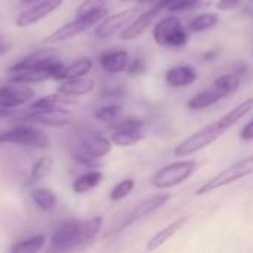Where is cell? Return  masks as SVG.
Here are the masks:
<instances>
[{"mask_svg": "<svg viewBox=\"0 0 253 253\" xmlns=\"http://www.w3.org/2000/svg\"><path fill=\"white\" fill-rule=\"evenodd\" d=\"M107 15H92V16H76L73 21L64 24L62 27L56 28L53 33H50L43 42L46 44H52V43H61V42H67L82 33H84L86 30L92 28L95 24H99Z\"/></svg>", "mask_w": 253, "mask_h": 253, "instance_id": "ba28073f", "label": "cell"}, {"mask_svg": "<svg viewBox=\"0 0 253 253\" xmlns=\"http://www.w3.org/2000/svg\"><path fill=\"white\" fill-rule=\"evenodd\" d=\"M120 1H130V0H120Z\"/></svg>", "mask_w": 253, "mask_h": 253, "instance_id": "60d3db41", "label": "cell"}, {"mask_svg": "<svg viewBox=\"0 0 253 253\" xmlns=\"http://www.w3.org/2000/svg\"><path fill=\"white\" fill-rule=\"evenodd\" d=\"M153 39L163 47H182L188 42V34L176 16H165L154 25Z\"/></svg>", "mask_w": 253, "mask_h": 253, "instance_id": "8992f818", "label": "cell"}, {"mask_svg": "<svg viewBox=\"0 0 253 253\" xmlns=\"http://www.w3.org/2000/svg\"><path fill=\"white\" fill-rule=\"evenodd\" d=\"M102 224H104V219H102L101 215L92 216V218H89L86 221H82V236H83V242L84 243L92 242L98 236V233L101 231Z\"/></svg>", "mask_w": 253, "mask_h": 253, "instance_id": "1f68e13d", "label": "cell"}, {"mask_svg": "<svg viewBox=\"0 0 253 253\" xmlns=\"http://www.w3.org/2000/svg\"><path fill=\"white\" fill-rule=\"evenodd\" d=\"M145 71V61L141 58V56H136V58H132L129 65H127V70L126 73L129 76H139Z\"/></svg>", "mask_w": 253, "mask_h": 253, "instance_id": "d590c367", "label": "cell"}, {"mask_svg": "<svg viewBox=\"0 0 253 253\" xmlns=\"http://www.w3.org/2000/svg\"><path fill=\"white\" fill-rule=\"evenodd\" d=\"M92 65H93L92 64V59H89V58L76 59L70 65H65L64 67V71H62V76H61V80L59 82L70 80V79H77V77H84V76H87L90 73Z\"/></svg>", "mask_w": 253, "mask_h": 253, "instance_id": "484cf974", "label": "cell"}, {"mask_svg": "<svg viewBox=\"0 0 253 253\" xmlns=\"http://www.w3.org/2000/svg\"><path fill=\"white\" fill-rule=\"evenodd\" d=\"M31 199L36 203V206L43 212H52L56 208V196L49 188H36L31 193Z\"/></svg>", "mask_w": 253, "mask_h": 253, "instance_id": "4316f807", "label": "cell"}, {"mask_svg": "<svg viewBox=\"0 0 253 253\" xmlns=\"http://www.w3.org/2000/svg\"><path fill=\"white\" fill-rule=\"evenodd\" d=\"M129 62L130 56L125 49H110L101 53L99 56V65L108 74L126 73Z\"/></svg>", "mask_w": 253, "mask_h": 253, "instance_id": "e0dca14e", "label": "cell"}, {"mask_svg": "<svg viewBox=\"0 0 253 253\" xmlns=\"http://www.w3.org/2000/svg\"><path fill=\"white\" fill-rule=\"evenodd\" d=\"M242 1L243 0H218L215 6L219 10H233V9H237L242 4Z\"/></svg>", "mask_w": 253, "mask_h": 253, "instance_id": "8d00e7d4", "label": "cell"}, {"mask_svg": "<svg viewBox=\"0 0 253 253\" xmlns=\"http://www.w3.org/2000/svg\"><path fill=\"white\" fill-rule=\"evenodd\" d=\"M253 173V156L239 160L237 163H233L231 166L225 168L219 173H216L213 178L206 181L203 185H200L196 191L197 196L209 194L212 191H216L222 187H227L233 182H237Z\"/></svg>", "mask_w": 253, "mask_h": 253, "instance_id": "3957f363", "label": "cell"}, {"mask_svg": "<svg viewBox=\"0 0 253 253\" xmlns=\"http://www.w3.org/2000/svg\"><path fill=\"white\" fill-rule=\"evenodd\" d=\"M190 221V216H181L175 221H172L170 224H168L166 227H163L162 230H159L147 243V251H157L160 249L166 242H169L175 234H178Z\"/></svg>", "mask_w": 253, "mask_h": 253, "instance_id": "ffe728a7", "label": "cell"}, {"mask_svg": "<svg viewBox=\"0 0 253 253\" xmlns=\"http://www.w3.org/2000/svg\"><path fill=\"white\" fill-rule=\"evenodd\" d=\"M160 10L156 7V6H153L151 9H148V10H145V12H142V13H139L120 34H119V39L120 40H125V42H130V40H135V39H138L139 36H142L145 31H147V28L153 24V21H154V18H156V15L159 13Z\"/></svg>", "mask_w": 253, "mask_h": 253, "instance_id": "2e32d148", "label": "cell"}, {"mask_svg": "<svg viewBox=\"0 0 253 253\" xmlns=\"http://www.w3.org/2000/svg\"><path fill=\"white\" fill-rule=\"evenodd\" d=\"M82 237V221H68L50 237V251L67 252L83 246Z\"/></svg>", "mask_w": 253, "mask_h": 253, "instance_id": "30bf717a", "label": "cell"}, {"mask_svg": "<svg viewBox=\"0 0 253 253\" xmlns=\"http://www.w3.org/2000/svg\"><path fill=\"white\" fill-rule=\"evenodd\" d=\"M76 107V101L71 99V96L62 95L59 92L42 96L30 104V108L33 110H58V111H71V108Z\"/></svg>", "mask_w": 253, "mask_h": 253, "instance_id": "44dd1931", "label": "cell"}, {"mask_svg": "<svg viewBox=\"0 0 253 253\" xmlns=\"http://www.w3.org/2000/svg\"><path fill=\"white\" fill-rule=\"evenodd\" d=\"M224 132H227V129L218 119V120L206 125L205 127L199 129L197 132H194L193 135L185 138L182 142H179L175 148V156H178V157L193 156V154L202 151L203 148L209 147L215 141H218Z\"/></svg>", "mask_w": 253, "mask_h": 253, "instance_id": "7a4b0ae2", "label": "cell"}, {"mask_svg": "<svg viewBox=\"0 0 253 253\" xmlns=\"http://www.w3.org/2000/svg\"><path fill=\"white\" fill-rule=\"evenodd\" d=\"M65 64L58 58V50L42 49L30 53L7 68L9 83L33 84L46 80H61Z\"/></svg>", "mask_w": 253, "mask_h": 253, "instance_id": "6da1fadb", "label": "cell"}, {"mask_svg": "<svg viewBox=\"0 0 253 253\" xmlns=\"http://www.w3.org/2000/svg\"><path fill=\"white\" fill-rule=\"evenodd\" d=\"M24 4H33V3H37V1H40V0H21Z\"/></svg>", "mask_w": 253, "mask_h": 253, "instance_id": "f35d334b", "label": "cell"}, {"mask_svg": "<svg viewBox=\"0 0 253 253\" xmlns=\"http://www.w3.org/2000/svg\"><path fill=\"white\" fill-rule=\"evenodd\" d=\"M0 139L3 144H15L31 148H47L50 145L49 136L33 123H22L1 132Z\"/></svg>", "mask_w": 253, "mask_h": 253, "instance_id": "277c9868", "label": "cell"}, {"mask_svg": "<svg viewBox=\"0 0 253 253\" xmlns=\"http://www.w3.org/2000/svg\"><path fill=\"white\" fill-rule=\"evenodd\" d=\"M73 160H74L76 163H79L80 166L87 168V169H99V168H102L101 159L90 157V156L84 154V153L80 151V150H76V151L73 153Z\"/></svg>", "mask_w": 253, "mask_h": 253, "instance_id": "e575fe53", "label": "cell"}, {"mask_svg": "<svg viewBox=\"0 0 253 253\" xmlns=\"http://www.w3.org/2000/svg\"><path fill=\"white\" fill-rule=\"evenodd\" d=\"M213 84H216L218 87H221L222 90H225L228 95L234 93L239 86H240V74H224V76H219Z\"/></svg>", "mask_w": 253, "mask_h": 253, "instance_id": "836d02e7", "label": "cell"}, {"mask_svg": "<svg viewBox=\"0 0 253 253\" xmlns=\"http://www.w3.org/2000/svg\"><path fill=\"white\" fill-rule=\"evenodd\" d=\"M46 243V237L44 236H33L30 239L16 242L13 246H10V252L12 253H34L40 252L43 249Z\"/></svg>", "mask_w": 253, "mask_h": 253, "instance_id": "f546056e", "label": "cell"}, {"mask_svg": "<svg viewBox=\"0 0 253 253\" xmlns=\"http://www.w3.org/2000/svg\"><path fill=\"white\" fill-rule=\"evenodd\" d=\"M139 3H147V1H151V0H138Z\"/></svg>", "mask_w": 253, "mask_h": 253, "instance_id": "ab89813d", "label": "cell"}, {"mask_svg": "<svg viewBox=\"0 0 253 253\" xmlns=\"http://www.w3.org/2000/svg\"><path fill=\"white\" fill-rule=\"evenodd\" d=\"M22 122L33 123V125H43V126H68L73 120L70 111H58V110H33L30 108L28 113L21 114Z\"/></svg>", "mask_w": 253, "mask_h": 253, "instance_id": "9a60e30c", "label": "cell"}, {"mask_svg": "<svg viewBox=\"0 0 253 253\" xmlns=\"http://www.w3.org/2000/svg\"><path fill=\"white\" fill-rule=\"evenodd\" d=\"M135 188V181L132 178H126V179H122L119 184H116L113 187V190L110 191L108 197L111 202H119V200H123L126 199Z\"/></svg>", "mask_w": 253, "mask_h": 253, "instance_id": "d6a6232c", "label": "cell"}, {"mask_svg": "<svg viewBox=\"0 0 253 253\" xmlns=\"http://www.w3.org/2000/svg\"><path fill=\"white\" fill-rule=\"evenodd\" d=\"M107 0H83L76 9V16L108 15Z\"/></svg>", "mask_w": 253, "mask_h": 253, "instance_id": "f1b7e54d", "label": "cell"}, {"mask_svg": "<svg viewBox=\"0 0 253 253\" xmlns=\"http://www.w3.org/2000/svg\"><path fill=\"white\" fill-rule=\"evenodd\" d=\"M170 199H172V196L166 193V194H154V196H151V197L142 200L141 203H138V205H136V206L123 218V221L117 225V228H116L113 233H120V231L126 230L127 227L136 224L138 221H141V219L150 216L151 213H154V212H157L159 209H162L163 206H166V205L170 202Z\"/></svg>", "mask_w": 253, "mask_h": 253, "instance_id": "9c48e42d", "label": "cell"}, {"mask_svg": "<svg viewBox=\"0 0 253 253\" xmlns=\"http://www.w3.org/2000/svg\"><path fill=\"white\" fill-rule=\"evenodd\" d=\"M253 110V96L252 98H249V99H246V101H243L242 104H239L237 107H234L233 110H230L227 114H224L221 119H219V122L224 125V127L228 130V129H231L234 125H237L242 119H245L251 111Z\"/></svg>", "mask_w": 253, "mask_h": 253, "instance_id": "cb8c5ba5", "label": "cell"}, {"mask_svg": "<svg viewBox=\"0 0 253 253\" xmlns=\"http://www.w3.org/2000/svg\"><path fill=\"white\" fill-rule=\"evenodd\" d=\"M53 159L49 156H42L30 169V175H28V184H37L40 181H43L46 176L50 175V172L53 170Z\"/></svg>", "mask_w": 253, "mask_h": 253, "instance_id": "d4e9b609", "label": "cell"}, {"mask_svg": "<svg viewBox=\"0 0 253 253\" xmlns=\"http://www.w3.org/2000/svg\"><path fill=\"white\" fill-rule=\"evenodd\" d=\"M240 138L243 141H253V119L240 130Z\"/></svg>", "mask_w": 253, "mask_h": 253, "instance_id": "74e56055", "label": "cell"}, {"mask_svg": "<svg viewBox=\"0 0 253 253\" xmlns=\"http://www.w3.org/2000/svg\"><path fill=\"white\" fill-rule=\"evenodd\" d=\"M218 22H219V16L216 13L205 12V13H200V15L194 16L188 22V30L193 31V33H202V31H208V30L216 27Z\"/></svg>", "mask_w": 253, "mask_h": 253, "instance_id": "83f0119b", "label": "cell"}, {"mask_svg": "<svg viewBox=\"0 0 253 253\" xmlns=\"http://www.w3.org/2000/svg\"><path fill=\"white\" fill-rule=\"evenodd\" d=\"M197 170L196 160H179L162 168L157 173L153 175L151 184L159 190H168L176 185H181Z\"/></svg>", "mask_w": 253, "mask_h": 253, "instance_id": "5b68a950", "label": "cell"}, {"mask_svg": "<svg viewBox=\"0 0 253 253\" xmlns=\"http://www.w3.org/2000/svg\"><path fill=\"white\" fill-rule=\"evenodd\" d=\"M197 70L193 65H175L170 67L166 74H165V80L168 83V86L173 87V89H181L185 86L193 84L197 80Z\"/></svg>", "mask_w": 253, "mask_h": 253, "instance_id": "ac0fdd59", "label": "cell"}, {"mask_svg": "<svg viewBox=\"0 0 253 253\" xmlns=\"http://www.w3.org/2000/svg\"><path fill=\"white\" fill-rule=\"evenodd\" d=\"M34 89L21 83H10L0 89V110H15L34 98Z\"/></svg>", "mask_w": 253, "mask_h": 253, "instance_id": "4fadbf2b", "label": "cell"}, {"mask_svg": "<svg viewBox=\"0 0 253 253\" xmlns=\"http://www.w3.org/2000/svg\"><path fill=\"white\" fill-rule=\"evenodd\" d=\"M102 178H104L102 172H99L98 169H90V172H86V173H83V175H80L79 178L74 179L73 191L76 194L89 193L102 182Z\"/></svg>", "mask_w": 253, "mask_h": 253, "instance_id": "603a6c76", "label": "cell"}, {"mask_svg": "<svg viewBox=\"0 0 253 253\" xmlns=\"http://www.w3.org/2000/svg\"><path fill=\"white\" fill-rule=\"evenodd\" d=\"M62 3H64V0H40L37 3H33V4H30V7H27L16 16L15 24L18 27L33 25V24L44 19L47 15H50L56 9H59Z\"/></svg>", "mask_w": 253, "mask_h": 253, "instance_id": "5bb4252c", "label": "cell"}, {"mask_svg": "<svg viewBox=\"0 0 253 253\" xmlns=\"http://www.w3.org/2000/svg\"><path fill=\"white\" fill-rule=\"evenodd\" d=\"M113 148V141L111 138L104 136L99 132L95 130H84L79 136V148L84 154L95 157V159H102L105 157Z\"/></svg>", "mask_w": 253, "mask_h": 253, "instance_id": "7c38bea8", "label": "cell"}, {"mask_svg": "<svg viewBox=\"0 0 253 253\" xmlns=\"http://www.w3.org/2000/svg\"><path fill=\"white\" fill-rule=\"evenodd\" d=\"M95 87V82L92 79L87 77H77V79H70V80H64L61 82L59 87L56 89V92L76 98V96H84L89 95Z\"/></svg>", "mask_w": 253, "mask_h": 253, "instance_id": "7402d4cb", "label": "cell"}, {"mask_svg": "<svg viewBox=\"0 0 253 253\" xmlns=\"http://www.w3.org/2000/svg\"><path fill=\"white\" fill-rule=\"evenodd\" d=\"M138 15H139L138 7H130V9H125L113 15H107L96 25L93 34L98 39H110L114 34H120Z\"/></svg>", "mask_w": 253, "mask_h": 253, "instance_id": "8fae6325", "label": "cell"}, {"mask_svg": "<svg viewBox=\"0 0 253 253\" xmlns=\"http://www.w3.org/2000/svg\"><path fill=\"white\" fill-rule=\"evenodd\" d=\"M122 114H123V107L119 104H108L95 111V117L98 120H101L104 123H110V125L120 120Z\"/></svg>", "mask_w": 253, "mask_h": 253, "instance_id": "4dcf8cb0", "label": "cell"}, {"mask_svg": "<svg viewBox=\"0 0 253 253\" xmlns=\"http://www.w3.org/2000/svg\"><path fill=\"white\" fill-rule=\"evenodd\" d=\"M113 135L111 141L119 147H129L141 142L145 138V122L138 117L120 119L111 125Z\"/></svg>", "mask_w": 253, "mask_h": 253, "instance_id": "52a82bcc", "label": "cell"}, {"mask_svg": "<svg viewBox=\"0 0 253 253\" xmlns=\"http://www.w3.org/2000/svg\"><path fill=\"white\" fill-rule=\"evenodd\" d=\"M225 96H228V93L212 83V86H209L208 89H205V90L196 93L194 96H191L188 99V102H187V108L194 110V111L203 110V108H208V107L219 102Z\"/></svg>", "mask_w": 253, "mask_h": 253, "instance_id": "d6986e66", "label": "cell"}]
</instances>
